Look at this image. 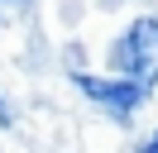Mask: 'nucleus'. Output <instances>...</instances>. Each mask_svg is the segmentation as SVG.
I'll use <instances>...</instances> for the list:
<instances>
[{"instance_id":"obj_3","label":"nucleus","mask_w":158,"mask_h":153,"mask_svg":"<svg viewBox=\"0 0 158 153\" xmlns=\"http://www.w3.org/2000/svg\"><path fill=\"white\" fill-rule=\"evenodd\" d=\"M139 153H158V129H153V134L144 139V148H139Z\"/></svg>"},{"instance_id":"obj_1","label":"nucleus","mask_w":158,"mask_h":153,"mask_svg":"<svg viewBox=\"0 0 158 153\" xmlns=\"http://www.w3.org/2000/svg\"><path fill=\"white\" fill-rule=\"evenodd\" d=\"M110 62H115V72L129 76L139 91H153V86H158V19L153 14L134 19V24L115 38Z\"/></svg>"},{"instance_id":"obj_2","label":"nucleus","mask_w":158,"mask_h":153,"mask_svg":"<svg viewBox=\"0 0 158 153\" xmlns=\"http://www.w3.org/2000/svg\"><path fill=\"white\" fill-rule=\"evenodd\" d=\"M72 81H77L91 101H101L106 110H115V115H134L139 105H144V96H148V91H139L129 76H91V72H77Z\"/></svg>"},{"instance_id":"obj_4","label":"nucleus","mask_w":158,"mask_h":153,"mask_svg":"<svg viewBox=\"0 0 158 153\" xmlns=\"http://www.w3.org/2000/svg\"><path fill=\"white\" fill-rule=\"evenodd\" d=\"M10 124H15V115L5 110V101H0V129H10Z\"/></svg>"}]
</instances>
